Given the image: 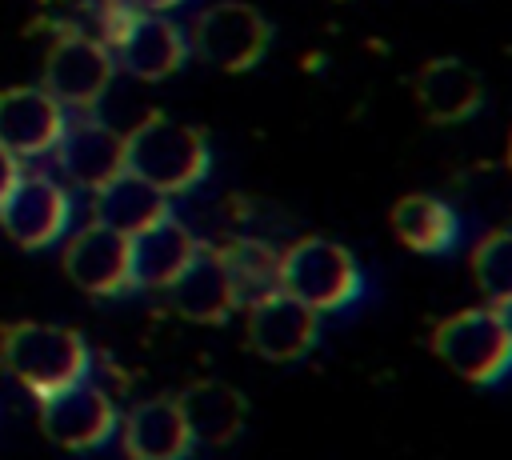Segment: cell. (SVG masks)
<instances>
[{
  "label": "cell",
  "mask_w": 512,
  "mask_h": 460,
  "mask_svg": "<svg viewBox=\"0 0 512 460\" xmlns=\"http://www.w3.org/2000/svg\"><path fill=\"white\" fill-rule=\"evenodd\" d=\"M412 92H416V104H420L424 120H432V124H460V120H468V116L480 108V100H484L480 76H476L468 64L448 60V56L420 64Z\"/></svg>",
  "instance_id": "obj_17"
},
{
  "label": "cell",
  "mask_w": 512,
  "mask_h": 460,
  "mask_svg": "<svg viewBox=\"0 0 512 460\" xmlns=\"http://www.w3.org/2000/svg\"><path fill=\"white\" fill-rule=\"evenodd\" d=\"M508 172H512V136H508Z\"/></svg>",
  "instance_id": "obj_27"
},
{
  "label": "cell",
  "mask_w": 512,
  "mask_h": 460,
  "mask_svg": "<svg viewBox=\"0 0 512 460\" xmlns=\"http://www.w3.org/2000/svg\"><path fill=\"white\" fill-rule=\"evenodd\" d=\"M216 256L244 308L280 288V252L268 248L264 240H228L224 248H216Z\"/></svg>",
  "instance_id": "obj_21"
},
{
  "label": "cell",
  "mask_w": 512,
  "mask_h": 460,
  "mask_svg": "<svg viewBox=\"0 0 512 460\" xmlns=\"http://www.w3.org/2000/svg\"><path fill=\"white\" fill-rule=\"evenodd\" d=\"M88 344L76 328L64 324H40V320H20L4 324V356L0 368L12 372L36 400L88 380Z\"/></svg>",
  "instance_id": "obj_1"
},
{
  "label": "cell",
  "mask_w": 512,
  "mask_h": 460,
  "mask_svg": "<svg viewBox=\"0 0 512 460\" xmlns=\"http://www.w3.org/2000/svg\"><path fill=\"white\" fill-rule=\"evenodd\" d=\"M116 432L128 460H184L192 452V432L180 416L176 396L140 400Z\"/></svg>",
  "instance_id": "obj_13"
},
{
  "label": "cell",
  "mask_w": 512,
  "mask_h": 460,
  "mask_svg": "<svg viewBox=\"0 0 512 460\" xmlns=\"http://www.w3.org/2000/svg\"><path fill=\"white\" fill-rule=\"evenodd\" d=\"M52 152L60 160V172L88 192H96L100 184H108L112 176L124 172V136L92 116L64 124Z\"/></svg>",
  "instance_id": "obj_12"
},
{
  "label": "cell",
  "mask_w": 512,
  "mask_h": 460,
  "mask_svg": "<svg viewBox=\"0 0 512 460\" xmlns=\"http://www.w3.org/2000/svg\"><path fill=\"white\" fill-rule=\"evenodd\" d=\"M196 240L192 232L176 220L164 216L156 224H148L144 232L128 236V268H132V288H168L188 260L196 256Z\"/></svg>",
  "instance_id": "obj_15"
},
{
  "label": "cell",
  "mask_w": 512,
  "mask_h": 460,
  "mask_svg": "<svg viewBox=\"0 0 512 460\" xmlns=\"http://www.w3.org/2000/svg\"><path fill=\"white\" fill-rule=\"evenodd\" d=\"M496 312H500V320H504V324H508V332H512V304H504V308H496Z\"/></svg>",
  "instance_id": "obj_26"
},
{
  "label": "cell",
  "mask_w": 512,
  "mask_h": 460,
  "mask_svg": "<svg viewBox=\"0 0 512 460\" xmlns=\"http://www.w3.org/2000/svg\"><path fill=\"white\" fill-rule=\"evenodd\" d=\"M64 276L88 296H120L132 288L128 236L104 224L80 228L64 248Z\"/></svg>",
  "instance_id": "obj_10"
},
{
  "label": "cell",
  "mask_w": 512,
  "mask_h": 460,
  "mask_svg": "<svg viewBox=\"0 0 512 460\" xmlns=\"http://www.w3.org/2000/svg\"><path fill=\"white\" fill-rule=\"evenodd\" d=\"M124 172L140 176L164 196H180L208 176V140L204 132L156 112L124 136Z\"/></svg>",
  "instance_id": "obj_2"
},
{
  "label": "cell",
  "mask_w": 512,
  "mask_h": 460,
  "mask_svg": "<svg viewBox=\"0 0 512 460\" xmlns=\"http://www.w3.org/2000/svg\"><path fill=\"white\" fill-rule=\"evenodd\" d=\"M360 288L364 276L356 256L328 236H304L280 252V292L296 296L312 312L348 308Z\"/></svg>",
  "instance_id": "obj_3"
},
{
  "label": "cell",
  "mask_w": 512,
  "mask_h": 460,
  "mask_svg": "<svg viewBox=\"0 0 512 460\" xmlns=\"http://www.w3.org/2000/svg\"><path fill=\"white\" fill-rule=\"evenodd\" d=\"M176 404L192 432V444L224 448L244 428V396L224 380H196L176 396Z\"/></svg>",
  "instance_id": "obj_18"
},
{
  "label": "cell",
  "mask_w": 512,
  "mask_h": 460,
  "mask_svg": "<svg viewBox=\"0 0 512 460\" xmlns=\"http://www.w3.org/2000/svg\"><path fill=\"white\" fill-rule=\"evenodd\" d=\"M136 8H144V12H168V8H176V4H184V0H132Z\"/></svg>",
  "instance_id": "obj_25"
},
{
  "label": "cell",
  "mask_w": 512,
  "mask_h": 460,
  "mask_svg": "<svg viewBox=\"0 0 512 460\" xmlns=\"http://www.w3.org/2000/svg\"><path fill=\"white\" fill-rule=\"evenodd\" d=\"M16 180H20V160H16L8 148H0V204H4V196L12 192Z\"/></svg>",
  "instance_id": "obj_24"
},
{
  "label": "cell",
  "mask_w": 512,
  "mask_h": 460,
  "mask_svg": "<svg viewBox=\"0 0 512 460\" xmlns=\"http://www.w3.org/2000/svg\"><path fill=\"white\" fill-rule=\"evenodd\" d=\"M392 232H396V240L404 248L432 256V252H448L456 244L460 220L436 196H404L392 208Z\"/></svg>",
  "instance_id": "obj_20"
},
{
  "label": "cell",
  "mask_w": 512,
  "mask_h": 460,
  "mask_svg": "<svg viewBox=\"0 0 512 460\" xmlns=\"http://www.w3.org/2000/svg\"><path fill=\"white\" fill-rule=\"evenodd\" d=\"M40 428L52 444H60L68 452H92L116 436L120 412L108 400V392L80 380V384H68L40 400Z\"/></svg>",
  "instance_id": "obj_7"
},
{
  "label": "cell",
  "mask_w": 512,
  "mask_h": 460,
  "mask_svg": "<svg viewBox=\"0 0 512 460\" xmlns=\"http://www.w3.org/2000/svg\"><path fill=\"white\" fill-rule=\"evenodd\" d=\"M168 292H172L176 312H180L184 320H192V324H224V320L240 308V300H236V292H232V280H228V272H224V264H220V256H216V248H212V252H208V248H196V256H192L188 268L168 284Z\"/></svg>",
  "instance_id": "obj_16"
},
{
  "label": "cell",
  "mask_w": 512,
  "mask_h": 460,
  "mask_svg": "<svg viewBox=\"0 0 512 460\" xmlns=\"http://www.w3.org/2000/svg\"><path fill=\"white\" fill-rule=\"evenodd\" d=\"M64 124V104L44 88H0V148L16 160L52 152Z\"/></svg>",
  "instance_id": "obj_11"
},
{
  "label": "cell",
  "mask_w": 512,
  "mask_h": 460,
  "mask_svg": "<svg viewBox=\"0 0 512 460\" xmlns=\"http://www.w3.org/2000/svg\"><path fill=\"white\" fill-rule=\"evenodd\" d=\"M268 40H272L268 20L252 4H240V0H224V4L204 8L188 32V48L220 72L256 68L260 56L268 52Z\"/></svg>",
  "instance_id": "obj_5"
},
{
  "label": "cell",
  "mask_w": 512,
  "mask_h": 460,
  "mask_svg": "<svg viewBox=\"0 0 512 460\" xmlns=\"http://www.w3.org/2000/svg\"><path fill=\"white\" fill-rule=\"evenodd\" d=\"M244 336L256 356H264L272 364H292L312 352V344L320 336V312H312L308 304H300L296 296L276 288L248 304Z\"/></svg>",
  "instance_id": "obj_8"
},
{
  "label": "cell",
  "mask_w": 512,
  "mask_h": 460,
  "mask_svg": "<svg viewBox=\"0 0 512 460\" xmlns=\"http://www.w3.org/2000/svg\"><path fill=\"white\" fill-rule=\"evenodd\" d=\"M0 356H4V324H0Z\"/></svg>",
  "instance_id": "obj_28"
},
{
  "label": "cell",
  "mask_w": 512,
  "mask_h": 460,
  "mask_svg": "<svg viewBox=\"0 0 512 460\" xmlns=\"http://www.w3.org/2000/svg\"><path fill=\"white\" fill-rule=\"evenodd\" d=\"M432 352L468 384H496L512 368V332L496 308H464L432 328Z\"/></svg>",
  "instance_id": "obj_4"
},
{
  "label": "cell",
  "mask_w": 512,
  "mask_h": 460,
  "mask_svg": "<svg viewBox=\"0 0 512 460\" xmlns=\"http://www.w3.org/2000/svg\"><path fill=\"white\" fill-rule=\"evenodd\" d=\"M472 280L488 308L512 304V228L480 236V244L472 248Z\"/></svg>",
  "instance_id": "obj_22"
},
{
  "label": "cell",
  "mask_w": 512,
  "mask_h": 460,
  "mask_svg": "<svg viewBox=\"0 0 512 460\" xmlns=\"http://www.w3.org/2000/svg\"><path fill=\"white\" fill-rule=\"evenodd\" d=\"M136 4L132 0H84L80 4V16L84 24H76L80 32H88L92 40H100L104 48H116L120 36L128 32V24L136 20Z\"/></svg>",
  "instance_id": "obj_23"
},
{
  "label": "cell",
  "mask_w": 512,
  "mask_h": 460,
  "mask_svg": "<svg viewBox=\"0 0 512 460\" xmlns=\"http://www.w3.org/2000/svg\"><path fill=\"white\" fill-rule=\"evenodd\" d=\"M68 216H72V200L68 192L48 180V176H24L12 184V192L4 196L0 204V228L12 244L36 252V248H48L64 236L68 228Z\"/></svg>",
  "instance_id": "obj_9"
},
{
  "label": "cell",
  "mask_w": 512,
  "mask_h": 460,
  "mask_svg": "<svg viewBox=\"0 0 512 460\" xmlns=\"http://www.w3.org/2000/svg\"><path fill=\"white\" fill-rule=\"evenodd\" d=\"M112 52L136 80H164L184 64L188 40L164 12H144L140 8Z\"/></svg>",
  "instance_id": "obj_14"
},
{
  "label": "cell",
  "mask_w": 512,
  "mask_h": 460,
  "mask_svg": "<svg viewBox=\"0 0 512 460\" xmlns=\"http://www.w3.org/2000/svg\"><path fill=\"white\" fill-rule=\"evenodd\" d=\"M112 72H116L112 48H104L76 24H64L44 56V92L56 96L64 108L84 112L108 92Z\"/></svg>",
  "instance_id": "obj_6"
},
{
  "label": "cell",
  "mask_w": 512,
  "mask_h": 460,
  "mask_svg": "<svg viewBox=\"0 0 512 460\" xmlns=\"http://www.w3.org/2000/svg\"><path fill=\"white\" fill-rule=\"evenodd\" d=\"M92 216L104 228L136 236V232H144L148 224H156V220H164L172 212H168V196L160 188L144 184L132 172H120V176H112L108 184H100L92 192Z\"/></svg>",
  "instance_id": "obj_19"
}]
</instances>
